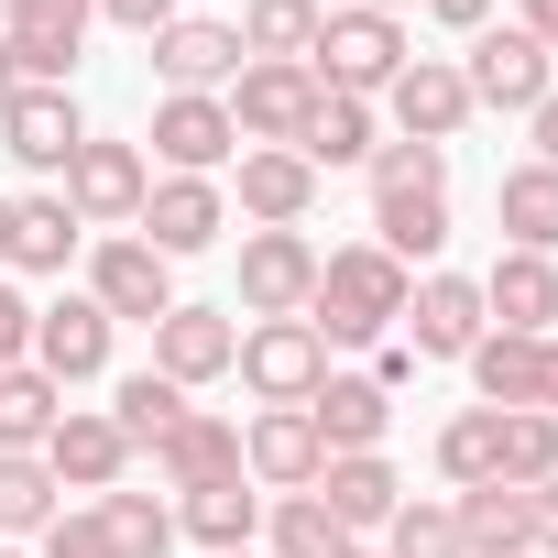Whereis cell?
Returning a JSON list of instances; mask_svg holds the SVG:
<instances>
[{"label": "cell", "instance_id": "obj_39", "mask_svg": "<svg viewBox=\"0 0 558 558\" xmlns=\"http://www.w3.org/2000/svg\"><path fill=\"white\" fill-rule=\"evenodd\" d=\"M362 175H373V197H449V154H438V143H395V132H384Z\"/></svg>", "mask_w": 558, "mask_h": 558}, {"label": "cell", "instance_id": "obj_1", "mask_svg": "<svg viewBox=\"0 0 558 558\" xmlns=\"http://www.w3.org/2000/svg\"><path fill=\"white\" fill-rule=\"evenodd\" d=\"M405 286H416V274H405L395 252H373V241H340V252H318L307 329H318L329 351H384V340H395V318H405Z\"/></svg>", "mask_w": 558, "mask_h": 558}, {"label": "cell", "instance_id": "obj_13", "mask_svg": "<svg viewBox=\"0 0 558 558\" xmlns=\"http://www.w3.org/2000/svg\"><path fill=\"white\" fill-rule=\"evenodd\" d=\"M318 471H329V449H318L307 405H252L241 416V482L252 493H318Z\"/></svg>", "mask_w": 558, "mask_h": 558}, {"label": "cell", "instance_id": "obj_41", "mask_svg": "<svg viewBox=\"0 0 558 558\" xmlns=\"http://www.w3.org/2000/svg\"><path fill=\"white\" fill-rule=\"evenodd\" d=\"M99 514H110V536H121V558H175V504H154V493H99Z\"/></svg>", "mask_w": 558, "mask_h": 558}, {"label": "cell", "instance_id": "obj_22", "mask_svg": "<svg viewBox=\"0 0 558 558\" xmlns=\"http://www.w3.org/2000/svg\"><path fill=\"white\" fill-rule=\"evenodd\" d=\"M307 427H318V449H329V460H351V449H384V427H395V395H384L373 373H329V384L307 395Z\"/></svg>", "mask_w": 558, "mask_h": 558}, {"label": "cell", "instance_id": "obj_43", "mask_svg": "<svg viewBox=\"0 0 558 558\" xmlns=\"http://www.w3.org/2000/svg\"><path fill=\"white\" fill-rule=\"evenodd\" d=\"M34 362V296H23V274H0V373Z\"/></svg>", "mask_w": 558, "mask_h": 558}, {"label": "cell", "instance_id": "obj_3", "mask_svg": "<svg viewBox=\"0 0 558 558\" xmlns=\"http://www.w3.org/2000/svg\"><path fill=\"white\" fill-rule=\"evenodd\" d=\"M230 384H241L252 405H307V395L329 384V340H318L307 318H241V362H230Z\"/></svg>", "mask_w": 558, "mask_h": 558}, {"label": "cell", "instance_id": "obj_56", "mask_svg": "<svg viewBox=\"0 0 558 558\" xmlns=\"http://www.w3.org/2000/svg\"><path fill=\"white\" fill-rule=\"evenodd\" d=\"M0 558H34V547H0Z\"/></svg>", "mask_w": 558, "mask_h": 558}, {"label": "cell", "instance_id": "obj_7", "mask_svg": "<svg viewBox=\"0 0 558 558\" xmlns=\"http://www.w3.org/2000/svg\"><path fill=\"white\" fill-rule=\"evenodd\" d=\"M88 296H99L110 329H154V318L175 307V263H165L154 241H132V230H99V241H88Z\"/></svg>", "mask_w": 558, "mask_h": 558}, {"label": "cell", "instance_id": "obj_38", "mask_svg": "<svg viewBox=\"0 0 558 558\" xmlns=\"http://www.w3.org/2000/svg\"><path fill=\"white\" fill-rule=\"evenodd\" d=\"M373 547H384V558H460V504H449V493H405Z\"/></svg>", "mask_w": 558, "mask_h": 558}, {"label": "cell", "instance_id": "obj_16", "mask_svg": "<svg viewBox=\"0 0 558 558\" xmlns=\"http://www.w3.org/2000/svg\"><path fill=\"white\" fill-rule=\"evenodd\" d=\"M154 45V77H165V99H219L252 56H241V34L230 23H208V12H175L165 34H143Z\"/></svg>", "mask_w": 558, "mask_h": 558}, {"label": "cell", "instance_id": "obj_33", "mask_svg": "<svg viewBox=\"0 0 558 558\" xmlns=\"http://www.w3.org/2000/svg\"><path fill=\"white\" fill-rule=\"evenodd\" d=\"M460 373H471V395H482L493 416H514V405H536V340H514V329H482Z\"/></svg>", "mask_w": 558, "mask_h": 558}, {"label": "cell", "instance_id": "obj_32", "mask_svg": "<svg viewBox=\"0 0 558 558\" xmlns=\"http://www.w3.org/2000/svg\"><path fill=\"white\" fill-rule=\"evenodd\" d=\"M373 252H395L405 274H438V252H449V197H373Z\"/></svg>", "mask_w": 558, "mask_h": 558}, {"label": "cell", "instance_id": "obj_50", "mask_svg": "<svg viewBox=\"0 0 558 558\" xmlns=\"http://www.w3.org/2000/svg\"><path fill=\"white\" fill-rule=\"evenodd\" d=\"M514 23H525V34H536V45L558 56V0H514Z\"/></svg>", "mask_w": 558, "mask_h": 558}, {"label": "cell", "instance_id": "obj_28", "mask_svg": "<svg viewBox=\"0 0 558 558\" xmlns=\"http://www.w3.org/2000/svg\"><path fill=\"white\" fill-rule=\"evenodd\" d=\"M318 23H329L318 0H241L230 34H241L252 66H307V56H318Z\"/></svg>", "mask_w": 558, "mask_h": 558}, {"label": "cell", "instance_id": "obj_6", "mask_svg": "<svg viewBox=\"0 0 558 558\" xmlns=\"http://www.w3.org/2000/svg\"><path fill=\"white\" fill-rule=\"evenodd\" d=\"M88 23H99V0H0L12 77H23V88H66L77 56H88Z\"/></svg>", "mask_w": 558, "mask_h": 558}, {"label": "cell", "instance_id": "obj_49", "mask_svg": "<svg viewBox=\"0 0 558 558\" xmlns=\"http://www.w3.org/2000/svg\"><path fill=\"white\" fill-rule=\"evenodd\" d=\"M536 416H558V329L536 340Z\"/></svg>", "mask_w": 558, "mask_h": 558}, {"label": "cell", "instance_id": "obj_25", "mask_svg": "<svg viewBox=\"0 0 558 558\" xmlns=\"http://www.w3.org/2000/svg\"><path fill=\"white\" fill-rule=\"evenodd\" d=\"M66 263H88V219L56 186L12 197V274H66Z\"/></svg>", "mask_w": 558, "mask_h": 558}, {"label": "cell", "instance_id": "obj_9", "mask_svg": "<svg viewBox=\"0 0 558 558\" xmlns=\"http://www.w3.org/2000/svg\"><path fill=\"white\" fill-rule=\"evenodd\" d=\"M143 186H154V165H143V143H121V132H88L77 165L56 175V197H66L88 230H132V219H143Z\"/></svg>", "mask_w": 558, "mask_h": 558}, {"label": "cell", "instance_id": "obj_54", "mask_svg": "<svg viewBox=\"0 0 558 558\" xmlns=\"http://www.w3.org/2000/svg\"><path fill=\"white\" fill-rule=\"evenodd\" d=\"M340 558H384V547H373V536H351V547H340Z\"/></svg>", "mask_w": 558, "mask_h": 558}, {"label": "cell", "instance_id": "obj_26", "mask_svg": "<svg viewBox=\"0 0 558 558\" xmlns=\"http://www.w3.org/2000/svg\"><path fill=\"white\" fill-rule=\"evenodd\" d=\"M493 219H504V252H558V165H504L493 175Z\"/></svg>", "mask_w": 558, "mask_h": 558}, {"label": "cell", "instance_id": "obj_42", "mask_svg": "<svg viewBox=\"0 0 558 558\" xmlns=\"http://www.w3.org/2000/svg\"><path fill=\"white\" fill-rule=\"evenodd\" d=\"M34 558H121V536H110V514H99V504H66V514L34 536Z\"/></svg>", "mask_w": 558, "mask_h": 558}, {"label": "cell", "instance_id": "obj_2", "mask_svg": "<svg viewBox=\"0 0 558 558\" xmlns=\"http://www.w3.org/2000/svg\"><path fill=\"white\" fill-rule=\"evenodd\" d=\"M318 186H329V175H318L296 143H241V154H230V175H219L230 219H252V230H307Z\"/></svg>", "mask_w": 558, "mask_h": 558}, {"label": "cell", "instance_id": "obj_55", "mask_svg": "<svg viewBox=\"0 0 558 558\" xmlns=\"http://www.w3.org/2000/svg\"><path fill=\"white\" fill-rule=\"evenodd\" d=\"M219 558H263V547H219Z\"/></svg>", "mask_w": 558, "mask_h": 558}, {"label": "cell", "instance_id": "obj_4", "mask_svg": "<svg viewBox=\"0 0 558 558\" xmlns=\"http://www.w3.org/2000/svg\"><path fill=\"white\" fill-rule=\"evenodd\" d=\"M405 56H416V45H405V23H384V12H329V23H318L307 77H318L329 99H384Z\"/></svg>", "mask_w": 558, "mask_h": 558}, {"label": "cell", "instance_id": "obj_15", "mask_svg": "<svg viewBox=\"0 0 558 558\" xmlns=\"http://www.w3.org/2000/svg\"><path fill=\"white\" fill-rule=\"evenodd\" d=\"M77 143H88V110H77V88H12V110H0V154H12L23 175H66L77 165Z\"/></svg>", "mask_w": 558, "mask_h": 558}, {"label": "cell", "instance_id": "obj_46", "mask_svg": "<svg viewBox=\"0 0 558 558\" xmlns=\"http://www.w3.org/2000/svg\"><path fill=\"white\" fill-rule=\"evenodd\" d=\"M525 525H536V558H558V482L525 493Z\"/></svg>", "mask_w": 558, "mask_h": 558}, {"label": "cell", "instance_id": "obj_10", "mask_svg": "<svg viewBox=\"0 0 558 558\" xmlns=\"http://www.w3.org/2000/svg\"><path fill=\"white\" fill-rule=\"evenodd\" d=\"M318 296V241L307 230H241V296L230 318H307Z\"/></svg>", "mask_w": 558, "mask_h": 558}, {"label": "cell", "instance_id": "obj_34", "mask_svg": "<svg viewBox=\"0 0 558 558\" xmlns=\"http://www.w3.org/2000/svg\"><path fill=\"white\" fill-rule=\"evenodd\" d=\"M427 460H438V482H449V493H482V482L504 471V416H493V405H460V416L438 427V449H427Z\"/></svg>", "mask_w": 558, "mask_h": 558}, {"label": "cell", "instance_id": "obj_47", "mask_svg": "<svg viewBox=\"0 0 558 558\" xmlns=\"http://www.w3.org/2000/svg\"><path fill=\"white\" fill-rule=\"evenodd\" d=\"M373 384H384V395H405V384H416V351H405V340H384V351H373Z\"/></svg>", "mask_w": 558, "mask_h": 558}, {"label": "cell", "instance_id": "obj_31", "mask_svg": "<svg viewBox=\"0 0 558 558\" xmlns=\"http://www.w3.org/2000/svg\"><path fill=\"white\" fill-rule=\"evenodd\" d=\"M449 504H460V558H536V525H525L514 482H482V493H449Z\"/></svg>", "mask_w": 558, "mask_h": 558}, {"label": "cell", "instance_id": "obj_23", "mask_svg": "<svg viewBox=\"0 0 558 558\" xmlns=\"http://www.w3.org/2000/svg\"><path fill=\"white\" fill-rule=\"evenodd\" d=\"M318 504L340 514V536H384V525H395V504H405V471H395L384 449H351V460H329V471H318Z\"/></svg>", "mask_w": 558, "mask_h": 558}, {"label": "cell", "instance_id": "obj_24", "mask_svg": "<svg viewBox=\"0 0 558 558\" xmlns=\"http://www.w3.org/2000/svg\"><path fill=\"white\" fill-rule=\"evenodd\" d=\"M154 482L165 493H208V482H241V416H186L165 449H154Z\"/></svg>", "mask_w": 558, "mask_h": 558}, {"label": "cell", "instance_id": "obj_5", "mask_svg": "<svg viewBox=\"0 0 558 558\" xmlns=\"http://www.w3.org/2000/svg\"><path fill=\"white\" fill-rule=\"evenodd\" d=\"M460 77H471V110H504V121H525V110L558 88V56H547L525 23H482V34L460 45Z\"/></svg>", "mask_w": 558, "mask_h": 558}, {"label": "cell", "instance_id": "obj_21", "mask_svg": "<svg viewBox=\"0 0 558 558\" xmlns=\"http://www.w3.org/2000/svg\"><path fill=\"white\" fill-rule=\"evenodd\" d=\"M471 286H482L493 329H514V340L558 329V252H493V274H471Z\"/></svg>", "mask_w": 558, "mask_h": 558}, {"label": "cell", "instance_id": "obj_8", "mask_svg": "<svg viewBox=\"0 0 558 558\" xmlns=\"http://www.w3.org/2000/svg\"><path fill=\"white\" fill-rule=\"evenodd\" d=\"M373 110L395 121V143H438V154H449V143L471 132V77H460V56H405Z\"/></svg>", "mask_w": 558, "mask_h": 558}, {"label": "cell", "instance_id": "obj_20", "mask_svg": "<svg viewBox=\"0 0 558 558\" xmlns=\"http://www.w3.org/2000/svg\"><path fill=\"white\" fill-rule=\"evenodd\" d=\"M219 110H230L241 143H296L307 110H318V77H307V66H241V77L219 88Z\"/></svg>", "mask_w": 558, "mask_h": 558}, {"label": "cell", "instance_id": "obj_52", "mask_svg": "<svg viewBox=\"0 0 558 558\" xmlns=\"http://www.w3.org/2000/svg\"><path fill=\"white\" fill-rule=\"evenodd\" d=\"M0 274H12V186H0Z\"/></svg>", "mask_w": 558, "mask_h": 558}, {"label": "cell", "instance_id": "obj_48", "mask_svg": "<svg viewBox=\"0 0 558 558\" xmlns=\"http://www.w3.org/2000/svg\"><path fill=\"white\" fill-rule=\"evenodd\" d=\"M525 143H536V165H558V88L525 110Z\"/></svg>", "mask_w": 558, "mask_h": 558}, {"label": "cell", "instance_id": "obj_37", "mask_svg": "<svg viewBox=\"0 0 558 558\" xmlns=\"http://www.w3.org/2000/svg\"><path fill=\"white\" fill-rule=\"evenodd\" d=\"M56 514H66V493H56V471H45L34 449H0V536L23 547V536H45Z\"/></svg>", "mask_w": 558, "mask_h": 558}, {"label": "cell", "instance_id": "obj_35", "mask_svg": "<svg viewBox=\"0 0 558 558\" xmlns=\"http://www.w3.org/2000/svg\"><path fill=\"white\" fill-rule=\"evenodd\" d=\"M56 416H66V384H56V373H34V362L0 373V449H34V460H45Z\"/></svg>", "mask_w": 558, "mask_h": 558}, {"label": "cell", "instance_id": "obj_53", "mask_svg": "<svg viewBox=\"0 0 558 558\" xmlns=\"http://www.w3.org/2000/svg\"><path fill=\"white\" fill-rule=\"evenodd\" d=\"M12 88H23V77H12V45H0V110H12Z\"/></svg>", "mask_w": 558, "mask_h": 558}, {"label": "cell", "instance_id": "obj_18", "mask_svg": "<svg viewBox=\"0 0 558 558\" xmlns=\"http://www.w3.org/2000/svg\"><path fill=\"white\" fill-rule=\"evenodd\" d=\"M241 132L219 99H154V132H143V165L154 175H230Z\"/></svg>", "mask_w": 558, "mask_h": 558}, {"label": "cell", "instance_id": "obj_14", "mask_svg": "<svg viewBox=\"0 0 558 558\" xmlns=\"http://www.w3.org/2000/svg\"><path fill=\"white\" fill-rule=\"evenodd\" d=\"M395 329H405L416 362H471V340H482L493 318H482V286H471V274L438 263V274H416V286H405V318H395Z\"/></svg>", "mask_w": 558, "mask_h": 558}, {"label": "cell", "instance_id": "obj_44", "mask_svg": "<svg viewBox=\"0 0 558 558\" xmlns=\"http://www.w3.org/2000/svg\"><path fill=\"white\" fill-rule=\"evenodd\" d=\"M186 12V0H99V23H121V34H165Z\"/></svg>", "mask_w": 558, "mask_h": 558}, {"label": "cell", "instance_id": "obj_19", "mask_svg": "<svg viewBox=\"0 0 558 558\" xmlns=\"http://www.w3.org/2000/svg\"><path fill=\"white\" fill-rule=\"evenodd\" d=\"M110 351H121V329L99 318V296L77 286V296H56V307H34V373H56L66 395L77 384H99L110 373Z\"/></svg>", "mask_w": 558, "mask_h": 558}, {"label": "cell", "instance_id": "obj_29", "mask_svg": "<svg viewBox=\"0 0 558 558\" xmlns=\"http://www.w3.org/2000/svg\"><path fill=\"white\" fill-rule=\"evenodd\" d=\"M373 143H384V110H373V99H329V88H318V110H307L296 154H307L318 175H340V165H373Z\"/></svg>", "mask_w": 558, "mask_h": 558}, {"label": "cell", "instance_id": "obj_11", "mask_svg": "<svg viewBox=\"0 0 558 558\" xmlns=\"http://www.w3.org/2000/svg\"><path fill=\"white\" fill-rule=\"evenodd\" d=\"M132 241H154L165 263H186V252H219V241H230V197H219V175H154V186H143V219H132Z\"/></svg>", "mask_w": 558, "mask_h": 558}, {"label": "cell", "instance_id": "obj_27", "mask_svg": "<svg viewBox=\"0 0 558 558\" xmlns=\"http://www.w3.org/2000/svg\"><path fill=\"white\" fill-rule=\"evenodd\" d=\"M175 536H197V558H219V547H263V493H252V482L175 493Z\"/></svg>", "mask_w": 558, "mask_h": 558}, {"label": "cell", "instance_id": "obj_17", "mask_svg": "<svg viewBox=\"0 0 558 558\" xmlns=\"http://www.w3.org/2000/svg\"><path fill=\"white\" fill-rule=\"evenodd\" d=\"M45 471H56V493L99 504V493H121V482H132V438L110 427V405H66V416H56V438H45Z\"/></svg>", "mask_w": 558, "mask_h": 558}, {"label": "cell", "instance_id": "obj_30", "mask_svg": "<svg viewBox=\"0 0 558 558\" xmlns=\"http://www.w3.org/2000/svg\"><path fill=\"white\" fill-rule=\"evenodd\" d=\"M186 416H197V405H186V384H165V373H154V362H143V373H121V384H110V427H121V438H132V460H143V449H165V438H175V427H186Z\"/></svg>", "mask_w": 558, "mask_h": 558}, {"label": "cell", "instance_id": "obj_12", "mask_svg": "<svg viewBox=\"0 0 558 558\" xmlns=\"http://www.w3.org/2000/svg\"><path fill=\"white\" fill-rule=\"evenodd\" d=\"M230 362H241V318H230V307L175 296V307L154 318V373H165V384L208 395V384H230Z\"/></svg>", "mask_w": 558, "mask_h": 558}, {"label": "cell", "instance_id": "obj_40", "mask_svg": "<svg viewBox=\"0 0 558 558\" xmlns=\"http://www.w3.org/2000/svg\"><path fill=\"white\" fill-rule=\"evenodd\" d=\"M493 482H514V493H536V482H558V416H536V405H514L504 416V471Z\"/></svg>", "mask_w": 558, "mask_h": 558}, {"label": "cell", "instance_id": "obj_36", "mask_svg": "<svg viewBox=\"0 0 558 558\" xmlns=\"http://www.w3.org/2000/svg\"><path fill=\"white\" fill-rule=\"evenodd\" d=\"M340 514L318 493H263V558H340Z\"/></svg>", "mask_w": 558, "mask_h": 558}, {"label": "cell", "instance_id": "obj_51", "mask_svg": "<svg viewBox=\"0 0 558 558\" xmlns=\"http://www.w3.org/2000/svg\"><path fill=\"white\" fill-rule=\"evenodd\" d=\"M340 12H384V23H405V12H416V0H340Z\"/></svg>", "mask_w": 558, "mask_h": 558}, {"label": "cell", "instance_id": "obj_45", "mask_svg": "<svg viewBox=\"0 0 558 558\" xmlns=\"http://www.w3.org/2000/svg\"><path fill=\"white\" fill-rule=\"evenodd\" d=\"M416 12H427V23H438V34H460V45H471V34H482V23H493V0H416Z\"/></svg>", "mask_w": 558, "mask_h": 558}]
</instances>
